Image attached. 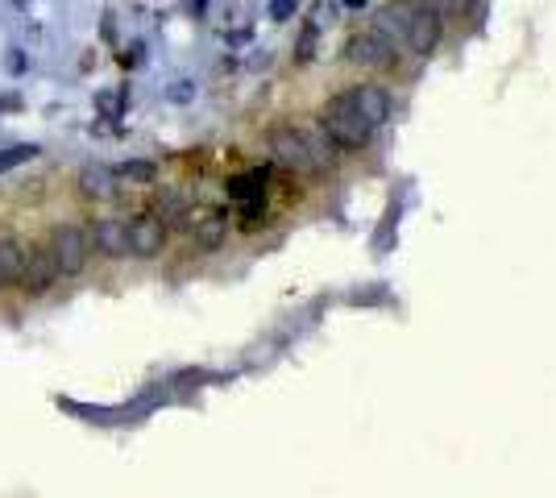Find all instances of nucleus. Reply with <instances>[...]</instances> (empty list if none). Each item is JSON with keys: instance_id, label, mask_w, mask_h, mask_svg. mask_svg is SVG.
<instances>
[{"instance_id": "obj_1", "label": "nucleus", "mask_w": 556, "mask_h": 498, "mask_svg": "<svg viewBox=\"0 0 556 498\" xmlns=\"http://www.w3.org/2000/svg\"><path fill=\"white\" fill-rule=\"evenodd\" d=\"M374 25L399 50H411V54H420V59L436 54V46L444 38V17L432 0H386Z\"/></svg>"}, {"instance_id": "obj_2", "label": "nucleus", "mask_w": 556, "mask_h": 498, "mask_svg": "<svg viewBox=\"0 0 556 498\" xmlns=\"http://www.w3.org/2000/svg\"><path fill=\"white\" fill-rule=\"evenodd\" d=\"M266 150L278 166L303 171V175L328 171L332 158H337V146L324 137V129H299V125H274L266 133Z\"/></svg>"}, {"instance_id": "obj_3", "label": "nucleus", "mask_w": 556, "mask_h": 498, "mask_svg": "<svg viewBox=\"0 0 556 498\" xmlns=\"http://www.w3.org/2000/svg\"><path fill=\"white\" fill-rule=\"evenodd\" d=\"M320 129H324V137L337 150H345V154H353V150H366L370 142H374V133H378V125H370L366 117L357 113V108L349 104V96L345 92H337L324 108H320Z\"/></svg>"}, {"instance_id": "obj_4", "label": "nucleus", "mask_w": 556, "mask_h": 498, "mask_svg": "<svg viewBox=\"0 0 556 498\" xmlns=\"http://www.w3.org/2000/svg\"><path fill=\"white\" fill-rule=\"evenodd\" d=\"M345 59L353 63V67H361V71H391L395 63H399V46L386 38L378 25H370V30H357V34H349V42H345Z\"/></svg>"}, {"instance_id": "obj_5", "label": "nucleus", "mask_w": 556, "mask_h": 498, "mask_svg": "<svg viewBox=\"0 0 556 498\" xmlns=\"http://www.w3.org/2000/svg\"><path fill=\"white\" fill-rule=\"evenodd\" d=\"M266 179H270L266 166H254V171L229 179V196L237 200L241 225H258V220L266 216Z\"/></svg>"}, {"instance_id": "obj_6", "label": "nucleus", "mask_w": 556, "mask_h": 498, "mask_svg": "<svg viewBox=\"0 0 556 498\" xmlns=\"http://www.w3.org/2000/svg\"><path fill=\"white\" fill-rule=\"evenodd\" d=\"M50 258L59 266V274H79L88 266V237L75 225H59L50 233Z\"/></svg>"}, {"instance_id": "obj_7", "label": "nucleus", "mask_w": 556, "mask_h": 498, "mask_svg": "<svg viewBox=\"0 0 556 498\" xmlns=\"http://www.w3.org/2000/svg\"><path fill=\"white\" fill-rule=\"evenodd\" d=\"M349 96V104L357 108L361 117H366L370 125H386V117H391V108H395V100H391V92L382 88V83H357V88H349L345 92Z\"/></svg>"}, {"instance_id": "obj_8", "label": "nucleus", "mask_w": 556, "mask_h": 498, "mask_svg": "<svg viewBox=\"0 0 556 498\" xmlns=\"http://www.w3.org/2000/svg\"><path fill=\"white\" fill-rule=\"evenodd\" d=\"M166 245V220L162 216H137L129 225V254L137 258H154Z\"/></svg>"}, {"instance_id": "obj_9", "label": "nucleus", "mask_w": 556, "mask_h": 498, "mask_svg": "<svg viewBox=\"0 0 556 498\" xmlns=\"http://www.w3.org/2000/svg\"><path fill=\"white\" fill-rule=\"evenodd\" d=\"M79 191L88 200H117V191H121V179L113 166H104V162H88L79 171Z\"/></svg>"}, {"instance_id": "obj_10", "label": "nucleus", "mask_w": 556, "mask_h": 498, "mask_svg": "<svg viewBox=\"0 0 556 498\" xmlns=\"http://www.w3.org/2000/svg\"><path fill=\"white\" fill-rule=\"evenodd\" d=\"M54 279H59V266H54L50 249H25V262H21V279L30 291H46Z\"/></svg>"}, {"instance_id": "obj_11", "label": "nucleus", "mask_w": 556, "mask_h": 498, "mask_svg": "<svg viewBox=\"0 0 556 498\" xmlns=\"http://www.w3.org/2000/svg\"><path fill=\"white\" fill-rule=\"evenodd\" d=\"M92 241H96L100 254L125 258V254H129V225H125V220H96Z\"/></svg>"}, {"instance_id": "obj_12", "label": "nucleus", "mask_w": 556, "mask_h": 498, "mask_svg": "<svg viewBox=\"0 0 556 498\" xmlns=\"http://www.w3.org/2000/svg\"><path fill=\"white\" fill-rule=\"evenodd\" d=\"M21 262H25L21 241H13V237L0 241V287H9V283L21 279Z\"/></svg>"}, {"instance_id": "obj_13", "label": "nucleus", "mask_w": 556, "mask_h": 498, "mask_svg": "<svg viewBox=\"0 0 556 498\" xmlns=\"http://www.w3.org/2000/svg\"><path fill=\"white\" fill-rule=\"evenodd\" d=\"M225 237V216L220 212H200L196 216V249H216Z\"/></svg>"}, {"instance_id": "obj_14", "label": "nucleus", "mask_w": 556, "mask_h": 498, "mask_svg": "<svg viewBox=\"0 0 556 498\" xmlns=\"http://www.w3.org/2000/svg\"><path fill=\"white\" fill-rule=\"evenodd\" d=\"M42 150L38 146H30V142H21V146H9V150H0V175L5 171H13V166H21V162H34Z\"/></svg>"}, {"instance_id": "obj_15", "label": "nucleus", "mask_w": 556, "mask_h": 498, "mask_svg": "<svg viewBox=\"0 0 556 498\" xmlns=\"http://www.w3.org/2000/svg\"><path fill=\"white\" fill-rule=\"evenodd\" d=\"M154 162H125V166H117V179H129V183H154Z\"/></svg>"}, {"instance_id": "obj_16", "label": "nucleus", "mask_w": 556, "mask_h": 498, "mask_svg": "<svg viewBox=\"0 0 556 498\" xmlns=\"http://www.w3.org/2000/svg\"><path fill=\"white\" fill-rule=\"evenodd\" d=\"M270 17H274V21L295 17V0H270Z\"/></svg>"}, {"instance_id": "obj_17", "label": "nucleus", "mask_w": 556, "mask_h": 498, "mask_svg": "<svg viewBox=\"0 0 556 498\" xmlns=\"http://www.w3.org/2000/svg\"><path fill=\"white\" fill-rule=\"evenodd\" d=\"M345 5H349V9H361V5H366V0H345Z\"/></svg>"}]
</instances>
